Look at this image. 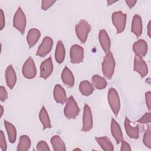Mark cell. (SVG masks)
Here are the masks:
<instances>
[{
	"label": "cell",
	"mask_w": 151,
	"mask_h": 151,
	"mask_svg": "<svg viewBox=\"0 0 151 151\" xmlns=\"http://www.w3.org/2000/svg\"><path fill=\"white\" fill-rule=\"evenodd\" d=\"M115 60L111 51L106 54L102 62V72L105 77L111 79L113 76L115 68Z\"/></svg>",
	"instance_id": "obj_1"
},
{
	"label": "cell",
	"mask_w": 151,
	"mask_h": 151,
	"mask_svg": "<svg viewBox=\"0 0 151 151\" xmlns=\"http://www.w3.org/2000/svg\"><path fill=\"white\" fill-rule=\"evenodd\" d=\"M80 113V109L73 96H70L66 101L64 109V116L68 119H74Z\"/></svg>",
	"instance_id": "obj_2"
},
{
	"label": "cell",
	"mask_w": 151,
	"mask_h": 151,
	"mask_svg": "<svg viewBox=\"0 0 151 151\" xmlns=\"http://www.w3.org/2000/svg\"><path fill=\"white\" fill-rule=\"evenodd\" d=\"M75 31L79 40L82 43H85L87 41L88 33L91 31V26L87 21L81 19L76 25Z\"/></svg>",
	"instance_id": "obj_3"
},
{
	"label": "cell",
	"mask_w": 151,
	"mask_h": 151,
	"mask_svg": "<svg viewBox=\"0 0 151 151\" xmlns=\"http://www.w3.org/2000/svg\"><path fill=\"white\" fill-rule=\"evenodd\" d=\"M107 100L110 107L116 116H117L120 109V101L119 96L114 88H110L108 91Z\"/></svg>",
	"instance_id": "obj_4"
},
{
	"label": "cell",
	"mask_w": 151,
	"mask_h": 151,
	"mask_svg": "<svg viewBox=\"0 0 151 151\" xmlns=\"http://www.w3.org/2000/svg\"><path fill=\"white\" fill-rule=\"evenodd\" d=\"M127 15L122 11H116L112 14L111 20L116 28L117 34L122 32L126 27Z\"/></svg>",
	"instance_id": "obj_5"
},
{
	"label": "cell",
	"mask_w": 151,
	"mask_h": 151,
	"mask_svg": "<svg viewBox=\"0 0 151 151\" xmlns=\"http://www.w3.org/2000/svg\"><path fill=\"white\" fill-rule=\"evenodd\" d=\"M26 17L24 12L21 7H18L13 19V26L19 31L22 34H24L26 27Z\"/></svg>",
	"instance_id": "obj_6"
},
{
	"label": "cell",
	"mask_w": 151,
	"mask_h": 151,
	"mask_svg": "<svg viewBox=\"0 0 151 151\" xmlns=\"http://www.w3.org/2000/svg\"><path fill=\"white\" fill-rule=\"evenodd\" d=\"M22 75L28 79L34 78L37 74V69L34 60L29 57L24 64L22 68Z\"/></svg>",
	"instance_id": "obj_7"
},
{
	"label": "cell",
	"mask_w": 151,
	"mask_h": 151,
	"mask_svg": "<svg viewBox=\"0 0 151 151\" xmlns=\"http://www.w3.org/2000/svg\"><path fill=\"white\" fill-rule=\"evenodd\" d=\"M93 125V116L90 107L85 104L83 108V126L81 130L84 132L90 131Z\"/></svg>",
	"instance_id": "obj_8"
},
{
	"label": "cell",
	"mask_w": 151,
	"mask_h": 151,
	"mask_svg": "<svg viewBox=\"0 0 151 151\" xmlns=\"http://www.w3.org/2000/svg\"><path fill=\"white\" fill-rule=\"evenodd\" d=\"M71 62L73 64H78L83 62L84 59V49L78 45L74 44L71 46L70 50Z\"/></svg>",
	"instance_id": "obj_9"
},
{
	"label": "cell",
	"mask_w": 151,
	"mask_h": 151,
	"mask_svg": "<svg viewBox=\"0 0 151 151\" xmlns=\"http://www.w3.org/2000/svg\"><path fill=\"white\" fill-rule=\"evenodd\" d=\"M52 45L53 41L52 38L50 37H45L37 49L36 55L41 57L46 56L51 51Z\"/></svg>",
	"instance_id": "obj_10"
},
{
	"label": "cell",
	"mask_w": 151,
	"mask_h": 151,
	"mask_svg": "<svg viewBox=\"0 0 151 151\" xmlns=\"http://www.w3.org/2000/svg\"><path fill=\"white\" fill-rule=\"evenodd\" d=\"M134 71L137 72L142 78L145 77L148 73V68L146 62L142 58L135 55L134 59Z\"/></svg>",
	"instance_id": "obj_11"
},
{
	"label": "cell",
	"mask_w": 151,
	"mask_h": 151,
	"mask_svg": "<svg viewBox=\"0 0 151 151\" xmlns=\"http://www.w3.org/2000/svg\"><path fill=\"white\" fill-rule=\"evenodd\" d=\"M53 71V64L51 57H50L40 65V77L47 79L52 74Z\"/></svg>",
	"instance_id": "obj_12"
},
{
	"label": "cell",
	"mask_w": 151,
	"mask_h": 151,
	"mask_svg": "<svg viewBox=\"0 0 151 151\" xmlns=\"http://www.w3.org/2000/svg\"><path fill=\"white\" fill-rule=\"evenodd\" d=\"M133 51L136 55L141 58L145 57L147 52V44L142 39H139L133 45Z\"/></svg>",
	"instance_id": "obj_13"
},
{
	"label": "cell",
	"mask_w": 151,
	"mask_h": 151,
	"mask_svg": "<svg viewBox=\"0 0 151 151\" xmlns=\"http://www.w3.org/2000/svg\"><path fill=\"white\" fill-rule=\"evenodd\" d=\"M99 40L104 52L107 54L110 51V40L105 29H101L99 34Z\"/></svg>",
	"instance_id": "obj_14"
},
{
	"label": "cell",
	"mask_w": 151,
	"mask_h": 151,
	"mask_svg": "<svg viewBox=\"0 0 151 151\" xmlns=\"http://www.w3.org/2000/svg\"><path fill=\"white\" fill-rule=\"evenodd\" d=\"M5 76L8 87L10 89H12L17 81V76L12 65H9L7 67L5 70Z\"/></svg>",
	"instance_id": "obj_15"
},
{
	"label": "cell",
	"mask_w": 151,
	"mask_h": 151,
	"mask_svg": "<svg viewBox=\"0 0 151 151\" xmlns=\"http://www.w3.org/2000/svg\"><path fill=\"white\" fill-rule=\"evenodd\" d=\"M130 120L126 117L124 120V129L127 134L130 138L137 139L139 137V128L138 126H132Z\"/></svg>",
	"instance_id": "obj_16"
},
{
	"label": "cell",
	"mask_w": 151,
	"mask_h": 151,
	"mask_svg": "<svg viewBox=\"0 0 151 151\" xmlns=\"http://www.w3.org/2000/svg\"><path fill=\"white\" fill-rule=\"evenodd\" d=\"M54 99L55 101L60 104H64L67 101V95L64 88L60 84H56L54 88Z\"/></svg>",
	"instance_id": "obj_17"
},
{
	"label": "cell",
	"mask_w": 151,
	"mask_h": 151,
	"mask_svg": "<svg viewBox=\"0 0 151 151\" xmlns=\"http://www.w3.org/2000/svg\"><path fill=\"white\" fill-rule=\"evenodd\" d=\"M142 21L139 15H135L132 19L131 31L137 37H139L142 34Z\"/></svg>",
	"instance_id": "obj_18"
},
{
	"label": "cell",
	"mask_w": 151,
	"mask_h": 151,
	"mask_svg": "<svg viewBox=\"0 0 151 151\" xmlns=\"http://www.w3.org/2000/svg\"><path fill=\"white\" fill-rule=\"evenodd\" d=\"M111 133L115 139L116 143L117 144L121 143L123 139V133L120 125L114 119H112L111 121Z\"/></svg>",
	"instance_id": "obj_19"
},
{
	"label": "cell",
	"mask_w": 151,
	"mask_h": 151,
	"mask_svg": "<svg viewBox=\"0 0 151 151\" xmlns=\"http://www.w3.org/2000/svg\"><path fill=\"white\" fill-rule=\"evenodd\" d=\"M40 36V31L36 28H32L28 31L27 35V41L30 48L36 44L39 40Z\"/></svg>",
	"instance_id": "obj_20"
},
{
	"label": "cell",
	"mask_w": 151,
	"mask_h": 151,
	"mask_svg": "<svg viewBox=\"0 0 151 151\" xmlns=\"http://www.w3.org/2000/svg\"><path fill=\"white\" fill-rule=\"evenodd\" d=\"M61 79L63 82L68 87H71L74 84V77L71 70L65 67L61 73Z\"/></svg>",
	"instance_id": "obj_21"
},
{
	"label": "cell",
	"mask_w": 151,
	"mask_h": 151,
	"mask_svg": "<svg viewBox=\"0 0 151 151\" xmlns=\"http://www.w3.org/2000/svg\"><path fill=\"white\" fill-rule=\"evenodd\" d=\"M65 48L61 40L58 41L55 51V59L58 64H61L65 58Z\"/></svg>",
	"instance_id": "obj_22"
},
{
	"label": "cell",
	"mask_w": 151,
	"mask_h": 151,
	"mask_svg": "<svg viewBox=\"0 0 151 151\" xmlns=\"http://www.w3.org/2000/svg\"><path fill=\"white\" fill-rule=\"evenodd\" d=\"M50 142L54 151L66 150L65 145L63 139L58 135L53 136L51 138Z\"/></svg>",
	"instance_id": "obj_23"
},
{
	"label": "cell",
	"mask_w": 151,
	"mask_h": 151,
	"mask_svg": "<svg viewBox=\"0 0 151 151\" xmlns=\"http://www.w3.org/2000/svg\"><path fill=\"white\" fill-rule=\"evenodd\" d=\"M95 139L103 150L105 151H112L114 150L113 145L107 136L96 137Z\"/></svg>",
	"instance_id": "obj_24"
},
{
	"label": "cell",
	"mask_w": 151,
	"mask_h": 151,
	"mask_svg": "<svg viewBox=\"0 0 151 151\" xmlns=\"http://www.w3.org/2000/svg\"><path fill=\"white\" fill-rule=\"evenodd\" d=\"M39 118H40V122L42 124L44 130L46 129H50L51 127L50 119L48 114L44 106L42 107L40 111Z\"/></svg>",
	"instance_id": "obj_25"
},
{
	"label": "cell",
	"mask_w": 151,
	"mask_h": 151,
	"mask_svg": "<svg viewBox=\"0 0 151 151\" xmlns=\"http://www.w3.org/2000/svg\"><path fill=\"white\" fill-rule=\"evenodd\" d=\"M79 90L83 96H88L93 93L94 89L93 85L90 81L84 80L80 83Z\"/></svg>",
	"instance_id": "obj_26"
},
{
	"label": "cell",
	"mask_w": 151,
	"mask_h": 151,
	"mask_svg": "<svg viewBox=\"0 0 151 151\" xmlns=\"http://www.w3.org/2000/svg\"><path fill=\"white\" fill-rule=\"evenodd\" d=\"M4 125L7 132L9 142L14 143L17 139V130L15 127L10 122L4 120Z\"/></svg>",
	"instance_id": "obj_27"
},
{
	"label": "cell",
	"mask_w": 151,
	"mask_h": 151,
	"mask_svg": "<svg viewBox=\"0 0 151 151\" xmlns=\"http://www.w3.org/2000/svg\"><path fill=\"white\" fill-rule=\"evenodd\" d=\"M31 143L30 138L28 136L21 135L17 149L18 151H27L29 149Z\"/></svg>",
	"instance_id": "obj_28"
},
{
	"label": "cell",
	"mask_w": 151,
	"mask_h": 151,
	"mask_svg": "<svg viewBox=\"0 0 151 151\" xmlns=\"http://www.w3.org/2000/svg\"><path fill=\"white\" fill-rule=\"evenodd\" d=\"M91 81L93 85L99 90L105 88L107 84L106 80L103 77L97 74H95L92 77Z\"/></svg>",
	"instance_id": "obj_29"
},
{
	"label": "cell",
	"mask_w": 151,
	"mask_h": 151,
	"mask_svg": "<svg viewBox=\"0 0 151 151\" xmlns=\"http://www.w3.org/2000/svg\"><path fill=\"white\" fill-rule=\"evenodd\" d=\"M150 125H148L146 132L143 135V144L149 149L151 148V127Z\"/></svg>",
	"instance_id": "obj_30"
},
{
	"label": "cell",
	"mask_w": 151,
	"mask_h": 151,
	"mask_svg": "<svg viewBox=\"0 0 151 151\" xmlns=\"http://www.w3.org/2000/svg\"><path fill=\"white\" fill-rule=\"evenodd\" d=\"M37 150L39 151H50V149L45 141L41 140L37 145Z\"/></svg>",
	"instance_id": "obj_31"
},
{
	"label": "cell",
	"mask_w": 151,
	"mask_h": 151,
	"mask_svg": "<svg viewBox=\"0 0 151 151\" xmlns=\"http://www.w3.org/2000/svg\"><path fill=\"white\" fill-rule=\"evenodd\" d=\"M0 147L3 151H6L7 149V144L2 130L0 131Z\"/></svg>",
	"instance_id": "obj_32"
},
{
	"label": "cell",
	"mask_w": 151,
	"mask_h": 151,
	"mask_svg": "<svg viewBox=\"0 0 151 151\" xmlns=\"http://www.w3.org/2000/svg\"><path fill=\"white\" fill-rule=\"evenodd\" d=\"M150 118H151V113L150 112L146 113L141 118H140L137 120V122L142 124L149 123L150 122Z\"/></svg>",
	"instance_id": "obj_33"
},
{
	"label": "cell",
	"mask_w": 151,
	"mask_h": 151,
	"mask_svg": "<svg viewBox=\"0 0 151 151\" xmlns=\"http://www.w3.org/2000/svg\"><path fill=\"white\" fill-rule=\"evenodd\" d=\"M56 1H42L41 2V9L42 10H47L50 8Z\"/></svg>",
	"instance_id": "obj_34"
},
{
	"label": "cell",
	"mask_w": 151,
	"mask_h": 151,
	"mask_svg": "<svg viewBox=\"0 0 151 151\" xmlns=\"http://www.w3.org/2000/svg\"><path fill=\"white\" fill-rule=\"evenodd\" d=\"M8 98V93L5 88L3 86L0 87V99L2 101H5Z\"/></svg>",
	"instance_id": "obj_35"
},
{
	"label": "cell",
	"mask_w": 151,
	"mask_h": 151,
	"mask_svg": "<svg viewBox=\"0 0 151 151\" xmlns=\"http://www.w3.org/2000/svg\"><path fill=\"white\" fill-rule=\"evenodd\" d=\"M145 100L146 106L150 110V106H151V93L150 91H147L145 93Z\"/></svg>",
	"instance_id": "obj_36"
},
{
	"label": "cell",
	"mask_w": 151,
	"mask_h": 151,
	"mask_svg": "<svg viewBox=\"0 0 151 151\" xmlns=\"http://www.w3.org/2000/svg\"><path fill=\"white\" fill-rule=\"evenodd\" d=\"M5 27V16L2 9H0V29H3Z\"/></svg>",
	"instance_id": "obj_37"
},
{
	"label": "cell",
	"mask_w": 151,
	"mask_h": 151,
	"mask_svg": "<svg viewBox=\"0 0 151 151\" xmlns=\"http://www.w3.org/2000/svg\"><path fill=\"white\" fill-rule=\"evenodd\" d=\"M121 143H122L121 148H120L121 151H123V150H132L130 145L128 143H127L126 141L123 140L121 142Z\"/></svg>",
	"instance_id": "obj_38"
},
{
	"label": "cell",
	"mask_w": 151,
	"mask_h": 151,
	"mask_svg": "<svg viewBox=\"0 0 151 151\" xmlns=\"http://www.w3.org/2000/svg\"><path fill=\"white\" fill-rule=\"evenodd\" d=\"M126 3L127 4L128 6L131 8L133 7L135 5V4L137 2V1H133V0H126L125 1Z\"/></svg>",
	"instance_id": "obj_39"
},
{
	"label": "cell",
	"mask_w": 151,
	"mask_h": 151,
	"mask_svg": "<svg viewBox=\"0 0 151 151\" xmlns=\"http://www.w3.org/2000/svg\"><path fill=\"white\" fill-rule=\"evenodd\" d=\"M147 35L150 38L151 37V21H149L147 25Z\"/></svg>",
	"instance_id": "obj_40"
},
{
	"label": "cell",
	"mask_w": 151,
	"mask_h": 151,
	"mask_svg": "<svg viewBox=\"0 0 151 151\" xmlns=\"http://www.w3.org/2000/svg\"><path fill=\"white\" fill-rule=\"evenodd\" d=\"M116 2V1H107V2L108 5H111L112 4H113V3Z\"/></svg>",
	"instance_id": "obj_41"
},
{
	"label": "cell",
	"mask_w": 151,
	"mask_h": 151,
	"mask_svg": "<svg viewBox=\"0 0 151 151\" xmlns=\"http://www.w3.org/2000/svg\"><path fill=\"white\" fill-rule=\"evenodd\" d=\"M1 116L2 117V114H3V113H4V108H3V107H2V106L1 105Z\"/></svg>",
	"instance_id": "obj_42"
}]
</instances>
